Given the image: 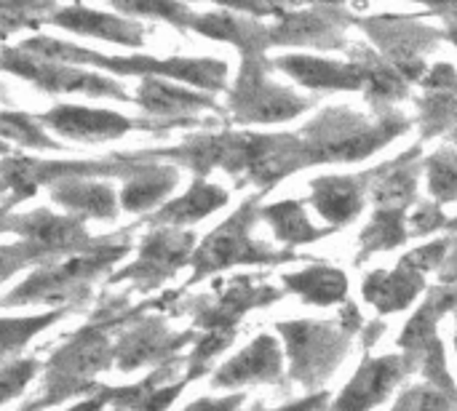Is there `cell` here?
<instances>
[{
    "label": "cell",
    "mask_w": 457,
    "mask_h": 411,
    "mask_svg": "<svg viewBox=\"0 0 457 411\" xmlns=\"http://www.w3.org/2000/svg\"><path fill=\"white\" fill-rule=\"evenodd\" d=\"M179 297V292L166 294L158 302H147L139 308H129V297H102V305L91 313L88 324L80 326L78 332L70 334V340L48 358L46 364V377L37 393V407L40 411L59 407L67 399H86L91 393L99 390V382L94 380L99 372L110 369V364L115 361L112 356V332L129 326L131 321H137L139 316H145V310L153 308H169L171 302Z\"/></svg>",
    "instance_id": "1"
},
{
    "label": "cell",
    "mask_w": 457,
    "mask_h": 411,
    "mask_svg": "<svg viewBox=\"0 0 457 411\" xmlns=\"http://www.w3.org/2000/svg\"><path fill=\"white\" fill-rule=\"evenodd\" d=\"M375 115H361L351 107H327L313 120H308L297 134L303 139V152L311 166L321 163H356L367 160L388 142L404 136L415 120L399 110H372Z\"/></svg>",
    "instance_id": "2"
},
{
    "label": "cell",
    "mask_w": 457,
    "mask_h": 411,
    "mask_svg": "<svg viewBox=\"0 0 457 411\" xmlns=\"http://www.w3.org/2000/svg\"><path fill=\"white\" fill-rule=\"evenodd\" d=\"M16 48L24 53L72 64V67H94L112 72L118 78H166L177 83H190L201 91L220 94L228 88V62L222 59H190V56H171V59H155V56H104L91 48H80L48 35H32L21 40Z\"/></svg>",
    "instance_id": "3"
},
{
    "label": "cell",
    "mask_w": 457,
    "mask_h": 411,
    "mask_svg": "<svg viewBox=\"0 0 457 411\" xmlns=\"http://www.w3.org/2000/svg\"><path fill=\"white\" fill-rule=\"evenodd\" d=\"M134 227L112 233V238L94 251L75 254L51 265H40L13 292H8L0 300V308H24V305H48V308H70V310L83 308L91 297V286L102 275H107V270L115 267L123 257H129Z\"/></svg>",
    "instance_id": "4"
},
{
    "label": "cell",
    "mask_w": 457,
    "mask_h": 411,
    "mask_svg": "<svg viewBox=\"0 0 457 411\" xmlns=\"http://www.w3.org/2000/svg\"><path fill=\"white\" fill-rule=\"evenodd\" d=\"M268 147H270V134L228 131L225 128L217 134L187 136L174 147L137 150L129 155L139 158V160H163V163L185 166L195 177H204V179L214 169H222L225 174H230L236 179V187H246V185H257Z\"/></svg>",
    "instance_id": "5"
},
{
    "label": "cell",
    "mask_w": 457,
    "mask_h": 411,
    "mask_svg": "<svg viewBox=\"0 0 457 411\" xmlns=\"http://www.w3.org/2000/svg\"><path fill=\"white\" fill-rule=\"evenodd\" d=\"M260 195L246 198L222 225H217L204 241L201 246L193 251L190 257V267L193 275L187 281V286L201 284L204 278L230 270V267H241V265H257V267H276V265H292V262H303L305 257L292 251V249H273L265 241H254L252 230L260 219Z\"/></svg>",
    "instance_id": "6"
},
{
    "label": "cell",
    "mask_w": 457,
    "mask_h": 411,
    "mask_svg": "<svg viewBox=\"0 0 457 411\" xmlns=\"http://www.w3.org/2000/svg\"><path fill=\"white\" fill-rule=\"evenodd\" d=\"M316 99H305L289 86L273 80V62L265 53L241 56V70L228 91L225 115L230 123L254 126V123H284L308 112Z\"/></svg>",
    "instance_id": "7"
},
{
    "label": "cell",
    "mask_w": 457,
    "mask_h": 411,
    "mask_svg": "<svg viewBox=\"0 0 457 411\" xmlns=\"http://www.w3.org/2000/svg\"><path fill=\"white\" fill-rule=\"evenodd\" d=\"M426 16L431 13H356L353 27H359L372 40V48L410 83H420L431 67L428 53H434L439 43L447 40L445 29L426 24Z\"/></svg>",
    "instance_id": "8"
},
{
    "label": "cell",
    "mask_w": 457,
    "mask_h": 411,
    "mask_svg": "<svg viewBox=\"0 0 457 411\" xmlns=\"http://www.w3.org/2000/svg\"><path fill=\"white\" fill-rule=\"evenodd\" d=\"M276 332L287 345V377L308 390H319L335 377L353 342V334L340 321H287L276 324Z\"/></svg>",
    "instance_id": "9"
},
{
    "label": "cell",
    "mask_w": 457,
    "mask_h": 411,
    "mask_svg": "<svg viewBox=\"0 0 457 411\" xmlns=\"http://www.w3.org/2000/svg\"><path fill=\"white\" fill-rule=\"evenodd\" d=\"M455 302L457 286H434L418 313L407 321L402 337L396 340V348L402 350L410 374H420L426 382L450 393H457V385L447 369V353L439 340V321L445 313H453Z\"/></svg>",
    "instance_id": "10"
},
{
    "label": "cell",
    "mask_w": 457,
    "mask_h": 411,
    "mask_svg": "<svg viewBox=\"0 0 457 411\" xmlns=\"http://www.w3.org/2000/svg\"><path fill=\"white\" fill-rule=\"evenodd\" d=\"M131 160L118 152L107 160H35L13 155L0 160V198L3 206L13 209L16 203L29 201L40 187H51L67 177H91V179H123Z\"/></svg>",
    "instance_id": "11"
},
{
    "label": "cell",
    "mask_w": 457,
    "mask_h": 411,
    "mask_svg": "<svg viewBox=\"0 0 457 411\" xmlns=\"http://www.w3.org/2000/svg\"><path fill=\"white\" fill-rule=\"evenodd\" d=\"M284 297V292L260 284L254 275H236L228 284H217L214 294H201L187 300L182 308L174 310V316L193 313V324L201 332H220V334H236L244 316L254 308H270Z\"/></svg>",
    "instance_id": "12"
},
{
    "label": "cell",
    "mask_w": 457,
    "mask_h": 411,
    "mask_svg": "<svg viewBox=\"0 0 457 411\" xmlns=\"http://www.w3.org/2000/svg\"><path fill=\"white\" fill-rule=\"evenodd\" d=\"M0 72H11L46 94H86V96L134 102L115 78H102L99 72H88L83 67L40 59V56L24 53L21 48L0 51Z\"/></svg>",
    "instance_id": "13"
},
{
    "label": "cell",
    "mask_w": 457,
    "mask_h": 411,
    "mask_svg": "<svg viewBox=\"0 0 457 411\" xmlns=\"http://www.w3.org/2000/svg\"><path fill=\"white\" fill-rule=\"evenodd\" d=\"M353 5H308L287 8L270 27L273 48L348 51V29L353 27Z\"/></svg>",
    "instance_id": "14"
},
{
    "label": "cell",
    "mask_w": 457,
    "mask_h": 411,
    "mask_svg": "<svg viewBox=\"0 0 457 411\" xmlns=\"http://www.w3.org/2000/svg\"><path fill=\"white\" fill-rule=\"evenodd\" d=\"M13 233L29 243V249L40 257V265H51L75 254L94 251L104 246L112 235L94 238L83 219L70 214H54L51 209H32L27 214H13Z\"/></svg>",
    "instance_id": "15"
},
{
    "label": "cell",
    "mask_w": 457,
    "mask_h": 411,
    "mask_svg": "<svg viewBox=\"0 0 457 411\" xmlns=\"http://www.w3.org/2000/svg\"><path fill=\"white\" fill-rule=\"evenodd\" d=\"M195 233L185 227H150L139 243V257L110 275V284H134L139 292H153L179 267L190 265Z\"/></svg>",
    "instance_id": "16"
},
{
    "label": "cell",
    "mask_w": 457,
    "mask_h": 411,
    "mask_svg": "<svg viewBox=\"0 0 457 411\" xmlns=\"http://www.w3.org/2000/svg\"><path fill=\"white\" fill-rule=\"evenodd\" d=\"M40 126L54 131L62 139L72 142H86V144H99V142H112L126 136L129 131H153V134H166L174 126L163 120H134L112 110H94V107H80V104H56L48 112L37 115Z\"/></svg>",
    "instance_id": "17"
},
{
    "label": "cell",
    "mask_w": 457,
    "mask_h": 411,
    "mask_svg": "<svg viewBox=\"0 0 457 411\" xmlns=\"http://www.w3.org/2000/svg\"><path fill=\"white\" fill-rule=\"evenodd\" d=\"M198 334L182 332L171 334L161 316H139L129 326L120 329V337L115 340L112 356L115 366L123 374H131L142 366H161L174 358H179L182 348L195 342Z\"/></svg>",
    "instance_id": "18"
},
{
    "label": "cell",
    "mask_w": 457,
    "mask_h": 411,
    "mask_svg": "<svg viewBox=\"0 0 457 411\" xmlns=\"http://www.w3.org/2000/svg\"><path fill=\"white\" fill-rule=\"evenodd\" d=\"M134 102L153 118L171 123L174 128L182 126H201V112H217L225 115V110L214 102V94L209 91H193L185 86H177V80L166 78H142Z\"/></svg>",
    "instance_id": "19"
},
{
    "label": "cell",
    "mask_w": 457,
    "mask_h": 411,
    "mask_svg": "<svg viewBox=\"0 0 457 411\" xmlns=\"http://www.w3.org/2000/svg\"><path fill=\"white\" fill-rule=\"evenodd\" d=\"M410 377V366L402 353L372 358L364 348L361 366L343 393L329 404V411H372L388 401V396Z\"/></svg>",
    "instance_id": "20"
},
{
    "label": "cell",
    "mask_w": 457,
    "mask_h": 411,
    "mask_svg": "<svg viewBox=\"0 0 457 411\" xmlns=\"http://www.w3.org/2000/svg\"><path fill=\"white\" fill-rule=\"evenodd\" d=\"M273 70L289 75L297 86L316 91V94H337V91H367V75L356 59H324L311 53H284L273 56Z\"/></svg>",
    "instance_id": "21"
},
{
    "label": "cell",
    "mask_w": 457,
    "mask_h": 411,
    "mask_svg": "<svg viewBox=\"0 0 457 411\" xmlns=\"http://www.w3.org/2000/svg\"><path fill=\"white\" fill-rule=\"evenodd\" d=\"M370 198V169L359 174H327L311 179L308 201L337 233L359 219Z\"/></svg>",
    "instance_id": "22"
},
{
    "label": "cell",
    "mask_w": 457,
    "mask_h": 411,
    "mask_svg": "<svg viewBox=\"0 0 457 411\" xmlns=\"http://www.w3.org/2000/svg\"><path fill=\"white\" fill-rule=\"evenodd\" d=\"M284 353L273 334L254 337L238 356L222 364L214 377L212 388H246V385H284Z\"/></svg>",
    "instance_id": "23"
},
{
    "label": "cell",
    "mask_w": 457,
    "mask_h": 411,
    "mask_svg": "<svg viewBox=\"0 0 457 411\" xmlns=\"http://www.w3.org/2000/svg\"><path fill=\"white\" fill-rule=\"evenodd\" d=\"M423 171V142L407 147L394 160L370 169V201L375 209H410L418 198Z\"/></svg>",
    "instance_id": "24"
},
{
    "label": "cell",
    "mask_w": 457,
    "mask_h": 411,
    "mask_svg": "<svg viewBox=\"0 0 457 411\" xmlns=\"http://www.w3.org/2000/svg\"><path fill=\"white\" fill-rule=\"evenodd\" d=\"M46 24L51 27H62L67 32L75 35H86V37H99L115 45H126V48H142L145 43V24L134 21L131 16H115V13H102L94 8H86L80 3L67 5V8H56Z\"/></svg>",
    "instance_id": "25"
},
{
    "label": "cell",
    "mask_w": 457,
    "mask_h": 411,
    "mask_svg": "<svg viewBox=\"0 0 457 411\" xmlns=\"http://www.w3.org/2000/svg\"><path fill=\"white\" fill-rule=\"evenodd\" d=\"M123 155L131 160V166L123 177L120 209L129 214H150L153 209H161L179 185V166L163 160H139L129 152Z\"/></svg>",
    "instance_id": "26"
},
{
    "label": "cell",
    "mask_w": 457,
    "mask_h": 411,
    "mask_svg": "<svg viewBox=\"0 0 457 411\" xmlns=\"http://www.w3.org/2000/svg\"><path fill=\"white\" fill-rule=\"evenodd\" d=\"M190 32L204 35L209 40H222L241 51V56H257L268 53L273 48L270 43V27L260 21L257 16L249 13H236L228 8L209 11V13H195Z\"/></svg>",
    "instance_id": "27"
},
{
    "label": "cell",
    "mask_w": 457,
    "mask_h": 411,
    "mask_svg": "<svg viewBox=\"0 0 457 411\" xmlns=\"http://www.w3.org/2000/svg\"><path fill=\"white\" fill-rule=\"evenodd\" d=\"M426 292V273L418 270L407 257L399 259L396 270H372L364 278L361 294L380 313H402L407 310L418 294Z\"/></svg>",
    "instance_id": "28"
},
{
    "label": "cell",
    "mask_w": 457,
    "mask_h": 411,
    "mask_svg": "<svg viewBox=\"0 0 457 411\" xmlns=\"http://www.w3.org/2000/svg\"><path fill=\"white\" fill-rule=\"evenodd\" d=\"M48 193L51 201L62 206L70 217L99 222H115L118 217V195L110 182H99L91 177H67L54 182Z\"/></svg>",
    "instance_id": "29"
},
{
    "label": "cell",
    "mask_w": 457,
    "mask_h": 411,
    "mask_svg": "<svg viewBox=\"0 0 457 411\" xmlns=\"http://www.w3.org/2000/svg\"><path fill=\"white\" fill-rule=\"evenodd\" d=\"M228 201H230V195L225 187L212 185L204 177H195L185 195L166 201L161 209L150 211L145 217V225H150V227H190V225L212 217L222 206H228Z\"/></svg>",
    "instance_id": "30"
},
{
    "label": "cell",
    "mask_w": 457,
    "mask_h": 411,
    "mask_svg": "<svg viewBox=\"0 0 457 411\" xmlns=\"http://www.w3.org/2000/svg\"><path fill=\"white\" fill-rule=\"evenodd\" d=\"M351 59H356L367 75V91L364 99L372 110H391L396 102L410 96V80L388 64L372 45H356L351 43L345 51Z\"/></svg>",
    "instance_id": "31"
},
{
    "label": "cell",
    "mask_w": 457,
    "mask_h": 411,
    "mask_svg": "<svg viewBox=\"0 0 457 411\" xmlns=\"http://www.w3.org/2000/svg\"><path fill=\"white\" fill-rule=\"evenodd\" d=\"M281 281L289 294L313 308H332L348 300V275L332 265H308L305 270L287 273Z\"/></svg>",
    "instance_id": "32"
},
{
    "label": "cell",
    "mask_w": 457,
    "mask_h": 411,
    "mask_svg": "<svg viewBox=\"0 0 457 411\" xmlns=\"http://www.w3.org/2000/svg\"><path fill=\"white\" fill-rule=\"evenodd\" d=\"M260 219H265L273 227L276 238L284 246H308L335 233L332 227H316L308 219L303 201H278V203L262 206Z\"/></svg>",
    "instance_id": "33"
},
{
    "label": "cell",
    "mask_w": 457,
    "mask_h": 411,
    "mask_svg": "<svg viewBox=\"0 0 457 411\" xmlns=\"http://www.w3.org/2000/svg\"><path fill=\"white\" fill-rule=\"evenodd\" d=\"M410 209H375L370 225L359 235V254L356 265L370 259L378 251H391L399 249L410 241Z\"/></svg>",
    "instance_id": "34"
},
{
    "label": "cell",
    "mask_w": 457,
    "mask_h": 411,
    "mask_svg": "<svg viewBox=\"0 0 457 411\" xmlns=\"http://www.w3.org/2000/svg\"><path fill=\"white\" fill-rule=\"evenodd\" d=\"M70 313H72L70 308H56L54 313H40V316H27V318H0V364L19 356L35 334L54 326Z\"/></svg>",
    "instance_id": "35"
},
{
    "label": "cell",
    "mask_w": 457,
    "mask_h": 411,
    "mask_svg": "<svg viewBox=\"0 0 457 411\" xmlns=\"http://www.w3.org/2000/svg\"><path fill=\"white\" fill-rule=\"evenodd\" d=\"M110 8L120 11L123 16H147L171 24L179 32H190L195 11L185 0H107Z\"/></svg>",
    "instance_id": "36"
},
{
    "label": "cell",
    "mask_w": 457,
    "mask_h": 411,
    "mask_svg": "<svg viewBox=\"0 0 457 411\" xmlns=\"http://www.w3.org/2000/svg\"><path fill=\"white\" fill-rule=\"evenodd\" d=\"M56 0H0V40L19 29H40Z\"/></svg>",
    "instance_id": "37"
},
{
    "label": "cell",
    "mask_w": 457,
    "mask_h": 411,
    "mask_svg": "<svg viewBox=\"0 0 457 411\" xmlns=\"http://www.w3.org/2000/svg\"><path fill=\"white\" fill-rule=\"evenodd\" d=\"M423 171L428 177V190L436 203H457V147L447 144L428 158H423Z\"/></svg>",
    "instance_id": "38"
},
{
    "label": "cell",
    "mask_w": 457,
    "mask_h": 411,
    "mask_svg": "<svg viewBox=\"0 0 457 411\" xmlns=\"http://www.w3.org/2000/svg\"><path fill=\"white\" fill-rule=\"evenodd\" d=\"M0 139L32 150H62V144L43 131L37 115H27V112H0Z\"/></svg>",
    "instance_id": "39"
},
{
    "label": "cell",
    "mask_w": 457,
    "mask_h": 411,
    "mask_svg": "<svg viewBox=\"0 0 457 411\" xmlns=\"http://www.w3.org/2000/svg\"><path fill=\"white\" fill-rule=\"evenodd\" d=\"M394 411H457V393L442 390L431 382L410 385L402 390Z\"/></svg>",
    "instance_id": "40"
},
{
    "label": "cell",
    "mask_w": 457,
    "mask_h": 411,
    "mask_svg": "<svg viewBox=\"0 0 457 411\" xmlns=\"http://www.w3.org/2000/svg\"><path fill=\"white\" fill-rule=\"evenodd\" d=\"M37 372H40V361L37 358H16V361H8L0 369V407L8 404L16 396H21L24 388L35 380Z\"/></svg>",
    "instance_id": "41"
},
{
    "label": "cell",
    "mask_w": 457,
    "mask_h": 411,
    "mask_svg": "<svg viewBox=\"0 0 457 411\" xmlns=\"http://www.w3.org/2000/svg\"><path fill=\"white\" fill-rule=\"evenodd\" d=\"M410 222V238H423L439 230H457V217H447L442 203H418Z\"/></svg>",
    "instance_id": "42"
},
{
    "label": "cell",
    "mask_w": 457,
    "mask_h": 411,
    "mask_svg": "<svg viewBox=\"0 0 457 411\" xmlns=\"http://www.w3.org/2000/svg\"><path fill=\"white\" fill-rule=\"evenodd\" d=\"M27 267H40V257L29 249V243L19 241L11 246H0V286Z\"/></svg>",
    "instance_id": "43"
},
{
    "label": "cell",
    "mask_w": 457,
    "mask_h": 411,
    "mask_svg": "<svg viewBox=\"0 0 457 411\" xmlns=\"http://www.w3.org/2000/svg\"><path fill=\"white\" fill-rule=\"evenodd\" d=\"M185 3H214L220 8H228V11H236V13H249V16H257V19H262V16L276 19L281 11H287V8H276L268 0H185Z\"/></svg>",
    "instance_id": "44"
},
{
    "label": "cell",
    "mask_w": 457,
    "mask_h": 411,
    "mask_svg": "<svg viewBox=\"0 0 457 411\" xmlns=\"http://www.w3.org/2000/svg\"><path fill=\"white\" fill-rule=\"evenodd\" d=\"M187 388V380L182 377L179 382H169V385H161V388H155L139 407L134 411H166L179 396H182V390Z\"/></svg>",
    "instance_id": "45"
},
{
    "label": "cell",
    "mask_w": 457,
    "mask_h": 411,
    "mask_svg": "<svg viewBox=\"0 0 457 411\" xmlns=\"http://www.w3.org/2000/svg\"><path fill=\"white\" fill-rule=\"evenodd\" d=\"M249 411H329V396H327L324 390H319V393H313V396H308V399L292 401V404L278 407V409H265V407L257 401V404H252V409Z\"/></svg>",
    "instance_id": "46"
},
{
    "label": "cell",
    "mask_w": 457,
    "mask_h": 411,
    "mask_svg": "<svg viewBox=\"0 0 457 411\" xmlns=\"http://www.w3.org/2000/svg\"><path fill=\"white\" fill-rule=\"evenodd\" d=\"M244 393H233V396H228V399H201V401H195V404H190L185 411H238L244 407Z\"/></svg>",
    "instance_id": "47"
},
{
    "label": "cell",
    "mask_w": 457,
    "mask_h": 411,
    "mask_svg": "<svg viewBox=\"0 0 457 411\" xmlns=\"http://www.w3.org/2000/svg\"><path fill=\"white\" fill-rule=\"evenodd\" d=\"M276 8H308V5H356L364 8V0H268Z\"/></svg>",
    "instance_id": "48"
},
{
    "label": "cell",
    "mask_w": 457,
    "mask_h": 411,
    "mask_svg": "<svg viewBox=\"0 0 457 411\" xmlns=\"http://www.w3.org/2000/svg\"><path fill=\"white\" fill-rule=\"evenodd\" d=\"M439 284H445V286H457V238L453 241V249H450L445 265L439 267Z\"/></svg>",
    "instance_id": "49"
},
{
    "label": "cell",
    "mask_w": 457,
    "mask_h": 411,
    "mask_svg": "<svg viewBox=\"0 0 457 411\" xmlns=\"http://www.w3.org/2000/svg\"><path fill=\"white\" fill-rule=\"evenodd\" d=\"M110 407V399H107V390L99 385V390L96 393H91V396H86L80 404H75L72 409L67 411H104Z\"/></svg>",
    "instance_id": "50"
},
{
    "label": "cell",
    "mask_w": 457,
    "mask_h": 411,
    "mask_svg": "<svg viewBox=\"0 0 457 411\" xmlns=\"http://www.w3.org/2000/svg\"><path fill=\"white\" fill-rule=\"evenodd\" d=\"M340 324L351 332V334H359L364 329V318L359 313V308L353 302H345L343 305V313H340Z\"/></svg>",
    "instance_id": "51"
},
{
    "label": "cell",
    "mask_w": 457,
    "mask_h": 411,
    "mask_svg": "<svg viewBox=\"0 0 457 411\" xmlns=\"http://www.w3.org/2000/svg\"><path fill=\"white\" fill-rule=\"evenodd\" d=\"M407 3H418L428 13H439V16H453V13H457V0H407Z\"/></svg>",
    "instance_id": "52"
},
{
    "label": "cell",
    "mask_w": 457,
    "mask_h": 411,
    "mask_svg": "<svg viewBox=\"0 0 457 411\" xmlns=\"http://www.w3.org/2000/svg\"><path fill=\"white\" fill-rule=\"evenodd\" d=\"M442 19H445V35H447V40L457 48V13H453V16H442Z\"/></svg>",
    "instance_id": "53"
},
{
    "label": "cell",
    "mask_w": 457,
    "mask_h": 411,
    "mask_svg": "<svg viewBox=\"0 0 457 411\" xmlns=\"http://www.w3.org/2000/svg\"><path fill=\"white\" fill-rule=\"evenodd\" d=\"M3 233H13V214L8 206H0V235Z\"/></svg>",
    "instance_id": "54"
},
{
    "label": "cell",
    "mask_w": 457,
    "mask_h": 411,
    "mask_svg": "<svg viewBox=\"0 0 457 411\" xmlns=\"http://www.w3.org/2000/svg\"><path fill=\"white\" fill-rule=\"evenodd\" d=\"M19 411H40V407H37V401H29V404H24Z\"/></svg>",
    "instance_id": "55"
},
{
    "label": "cell",
    "mask_w": 457,
    "mask_h": 411,
    "mask_svg": "<svg viewBox=\"0 0 457 411\" xmlns=\"http://www.w3.org/2000/svg\"><path fill=\"white\" fill-rule=\"evenodd\" d=\"M8 152H11L8 142H5V139H0V155H8Z\"/></svg>",
    "instance_id": "56"
},
{
    "label": "cell",
    "mask_w": 457,
    "mask_h": 411,
    "mask_svg": "<svg viewBox=\"0 0 457 411\" xmlns=\"http://www.w3.org/2000/svg\"><path fill=\"white\" fill-rule=\"evenodd\" d=\"M453 313H455V321H457V302H455V308H453ZM455 348H457V326H455Z\"/></svg>",
    "instance_id": "57"
}]
</instances>
